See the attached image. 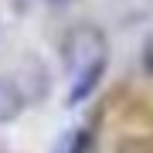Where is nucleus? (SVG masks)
Returning a JSON list of instances; mask_svg holds the SVG:
<instances>
[{
    "label": "nucleus",
    "mask_w": 153,
    "mask_h": 153,
    "mask_svg": "<svg viewBox=\"0 0 153 153\" xmlns=\"http://www.w3.org/2000/svg\"><path fill=\"white\" fill-rule=\"evenodd\" d=\"M61 61L71 75L92 68L95 61H105V34L92 24H78L61 41Z\"/></svg>",
    "instance_id": "obj_1"
},
{
    "label": "nucleus",
    "mask_w": 153,
    "mask_h": 153,
    "mask_svg": "<svg viewBox=\"0 0 153 153\" xmlns=\"http://www.w3.org/2000/svg\"><path fill=\"white\" fill-rule=\"evenodd\" d=\"M48 4H55V7H61V4H71V0H48Z\"/></svg>",
    "instance_id": "obj_6"
},
{
    "label": "nucleus",
    "mask_w": 153,
    "mask_h": 153,
    "mask_svg": "<svg viewBox=\"0 0 153 153\" xmlns=\"http://www.w3.org/2000/svg\"><path fill=\"white\" fill-rule=\"evenodd\" d=\"M55 153H92V136L88 129H71L61 136V143L55 146Z\"/></svg>",
    "instance_id": "obj_4"
},
{
    "label": "nucleus",
    "mask_w": 153,
    "mask_h": 153,
    "mask_svg": "<svg viewBox=\"0 0 153 153\" xmlns=\"http://www.w3.org/2000/svg\"><path fill=\"white\" fill-rule=\"evenodd\" d=\"M105 75V61H95L92 68H85V71H78V75H71V88H68V99L65 102L68 105H78V102H85L88 92L99 85V78Z\"/></svg>",
    "instance_id": "obj_3"
},
{
    "label": "nucleus",
    "mask_w": 153,
    "mask_h": 153,
    "mask_svg": "<svg viewBox=\"0 0 153 153\" xmlns=\"http://www.w3.org/2000/svg\"><path fill=\"white\" fill-rule=\"evenodd\" d=\"M24 105H27V95H24L21 82H14L10 75H0V126L14 123L24 112Z\"/></svg>",
    "instance_id": "obj_2"
},
{
    "label": "nucleus",
    "mask_w": 153,
    "mask_h": 153,
    "mask_svg": "<svg viewBox=\"0 0 153 153\" xmlns=\"http://www.w3.org/2000/svg\"><path fill=\"white\" fill-rule=\"evenodd\" d=\"M143 68H146L150 75H153V38L143 44Z\"/></svg>",
    "instance_id": "obj_5"
}]
</instances>
